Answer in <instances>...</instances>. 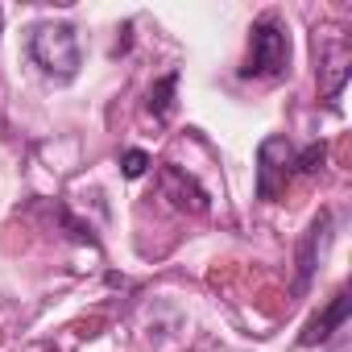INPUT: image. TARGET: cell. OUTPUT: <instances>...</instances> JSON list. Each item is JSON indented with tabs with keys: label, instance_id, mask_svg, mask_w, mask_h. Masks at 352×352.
<instances>
[{
	"label": "cell",
	"instance_id": "obj_1",
	"mask_svg": "<svg viewBox=\"0 0 352 352\" xmlns=\"http://www.w3.org/2000/svg\"><path fill=\"white\" fill-rule=\"evenodd\" d=\"M30 58L42 67V75H50L58 83H71L79 75V63H83L79 34L71 25H63V21H42L30 34Z\"/></svg>",
	"mask_w": 352,
	"mask_h": 352
},
{
	"label": "cell",
	"instance_id": "obj_2",
	"mask_svg": "<svg viewBox=\"0 0 352 352\" xmlns=\"http://www.w3.org/2000/svg\"><path fill=\"white\" fill-rule=\"evenodd\" d=\"M290 71V34L278 25V17H261L253 25V42H249V63L245 75L257 79H282Z\"/></svg>",
	"mask_w": 352,
	"mask_h": 352
},
{
	"label": "cell",
	"instance_id": "obj_3",
	"mask_svg": "<svg viewBox=\"0 0 352 352\" xmlns=\"http://www.w3.org/2000/svg\"><path fill=\"white\" fill-rule=\"evenodd\" d=\"M290 174H294V149L282 133L265 137L257 145V195L261 199H278L290 183Z\"/></svg>",
	"mask_w": 352,
	"mask_h": 352
},
{
	"label": "cell",
	"instance_id": "obj_4",
	"mask_svg": "<svg viewBox=\"0 0 352 352\" xmlns=\"http://www.w3.org/2000/svg\"><path fill=\"white\" fill-rule=\"evenodd\" d=\"M162 195H166L174 208H183V212H195V216L208 212V195H204V187L191 179V174H183L179 166H166V170H162Z\"/></svg>",
	"mask_w": 352,
	"mask_h": 352
},
{
	"label": "cell",
	"instance_id": "obj_5",
	"mask_svg": "<svg viewBox=\"0 0 352 352\" xmlns=\"http://www.w3.org/2000/svg\"><path fill=\"white\" fill-rule=\"evenodd\" d=\"M344 319H348V290H336V294H331V302H327V311H319V315L302 327L298 344H302V348H315V344L331 340V331H336V327H344Z\"/></svg>",
	"mask_w": 352,
	"mask_h": 352
},
{
	"label": "cell",
	"instance_id": "obj_6",
	"mask_svg": "<svg viewBox=\"0 0 352 352\" xmlns=\"http://www.w3.org/2000/svg\"><path fill=\"white\" fill-rule=\"evenodd\" d=\"M327 228H331V216L323 212V216L311 224V232H307V241H302V249H298V290H307V282H311V274H315V253L323 249Z\"/></svg>",
	"mask_w": 352,
	"mask_h": 352
},
{
	"label": "cell",
	"instance_id": "obj_7",
	"mask_svg": "<svg viewBox=\"0 0 352 352\" xmlns=\"http://www.w3.org/2000/svg\"><path fill=\"white\" fill-rule=\"evenodd\" d=\"M174 87H179V75H166V79H157V83H153V91H149V112H153L157 120H166V116H170Z\"/></svg>",
	"mask_w": 352,
	"mask_h": 352
},
{
	"label": "cell",
	"instance_id": "obj_8",
	"mask_svg": "<svg viewBox=\"0 0 352 352\" xmlns=\"http://www.w3.org/2000/svg\"><path fill=\"white\" fill-rule=\"evenodd\" d=\"M323 157H327V145H323V141H315V145H307V149L294 157V170H298V174H319Z\"/></svg>",
	"mask_w": 352,
	"mask_h": 352
},
{
	"label": "cell",
	"instance_id": "obj_9",
	"mask_svg": "<svg viewBox=\"0 0 352 352\" xmlns=\"http://www.w3.org/2000/svg\"><path fill=\"white\" fill-rule=\"evenodd\" d=\"M153 162H149V153L145 149H129L124 157H120V170H124V179H141V174L149 170Z\"/></svg>",
	"mask_w": 352,
	"mask_h": 352
},
{
	"label": "cell",
	"instance_id": "obj_10",
	"mask_svg": "<svg viewBox=\"0 0 352 352\" xmlns=\"http://www.w3.org/2000/svg\"><path fill=\"white\" fill-rule=\"evenodd\" d=\"M0 21H5V9H0Z\"/></svg>",
	"mask_w": 352,
	"mask_h": 352
},
{
	"label": "cell",
	"instance_id": "obj_11",
	"mask_svg": "<svg viewBox=\"0 0 352 352\" xmlns=\"http://www.w3.org/2000/svg\"><path fill=\"white\" fill-rule=\"evenodd\" d=\"M42 352H54V348H42Z\"/></svg>",
	"mask_w": 352,
	"mask_h": 352
}]
</instances>
